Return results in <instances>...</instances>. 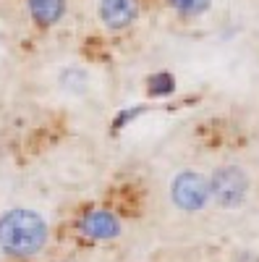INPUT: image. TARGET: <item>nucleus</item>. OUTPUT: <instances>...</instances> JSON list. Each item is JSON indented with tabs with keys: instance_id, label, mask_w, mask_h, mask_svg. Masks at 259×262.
Masks as SVG:
<instances>
[{
	"instance_id": "1",
	"label": "nucleus",
	"mask_w": 259,
	"mask_h": 262,
	"mask_svg": "<svg viewBox=\"0 0 259 262\" xmlns=\"http://www.w3.org/2000/svg\"><path fill=\"white\" fill-rule=\"evenodd\" d=\"M50 226L37 210L11 207L0 215V252L11 259H32L45 252Z\"/></svg>"
},
{
	"instance_id": "2",
	"label": "nucleus",
	"mask_w": 259,
	"mask_h": 262,
	"mask_svg": "<svg viewBox=\"0 0 259 262\" xmlns=\"http://www.w3.org/2000/svg\"><path fill=\"white\" fill-rule=\"evenodd\" d=\"M251 191V179L241 165H220L209 176V202L223 210H239L246 205Z\"/></svg>"
},
{
	"instance_id": "3",
	"label": "nucleus",
	"mask_w": 259,
	"mask_h": 262,
	"mask_svg": "<svg viewBox=\"0 0 259 262\" xmlns=\"http://www.w3.org/2000/svg\"><path fill=\"white\" fill-rule=\"evenodd\" d=\"M170 202L181 212H202L209 205V179L197 170H181L170 181Z\"/></svg>"
},
{
	"instance_id": "4",
	"label": "nucleus",
	"mask_w": 259,
	"mask_h": 262,
	"mask_svg": "<svg viewBox=\"0 0 259 262\" xmlns=\"http://www.w3.org/2000/svg\"><path fill=\"white\" fill-rule=\"evenodd\" d=\"M76 231L86 242H113L123 233V221L113 210L92 207L76 221Z\"/></svg>"
},
{
	"instance_id": "5",
	"label": "nucleus",
	"mask_w": 259,
	"mask_h": 262,
	"mask_svg": "<svg viewBox=\"0 0 259 262\" xmlns=\"http://www.w3.org/2000/svg\"><path fill=\"white\" fill-rule=\"evenodd\" d=\"M97 16L105 29L123 32L134 27V21L139 18V0H100Z\"/></svg>"
},
{
	"instance_id": "6",
	"label": "nucleus",
	"mask_w": 259,
	"mask_h": 262,
	"mask_svg": "<svg viewBox=\"0 0 259 262\" xmlns=\"http://www.w3.org/2000/svg\"><path fill=\"white\" fill-rule=\"evenodd\" d=\"M32 24L39 29L58 27L68 11V0H24Z\"/></svg>"
},
{
	"instance_id": "7",
	"label": "nucleus",
	"mask_w": 259,
	"mask_h": 262,
	"mask_svg": "<svg viewBox=\"0 0 259 262\" xmlns=\"http://www.w3.org/2000/svg\"><path fill=\"white\" fill-rule=\"evenodd\" d=\"M176 92V79L168 71H160V74H152L147 79V95L149 97H170Z\"/></svg>"
},
{
	"instance_id": "8",
	"label": "nucleus",
	"mask_w": 259,
	"mask_h": 262,
	"mask_svg": "<svg viewBox=\"0 0 259 262\" xmlns=\"http://www.w3.org/2000/svg\"><path fill=\"white\" fill-rule=\"evenodd\" d=\"M168 6L181 16L197 18V16H204L212 8V0H168Z\"/></svg>"
},
{
	"instance_id": "9",
	"label": "nucleus",
	"mask_w": 259,
	"mask_h": 262,
	"mask_svg": "<svg viewBox=\"0 0 259 262\" xmlns=\"http://www.w3.org/2000/svg\"><path fill=\"white\" fill-rule=\"evenodd\" d=\"M60 84L66 86V90H71V92H81L86 86V74L81 69H66L60 74Z\"/></svg>"
},
{
	"instance_id": "10",
	"label": "nucleus",
	"mask_w": 259,
	"mask_h": 262,
	"mask_svg": "<svg viewBox=\"0 0 259 262\" xmlns=\"http://www.w3.org/2000/svg\"><path fill=\"white\" fill-rule=\"evenodd\" d=\"M144 111H147L144 105H136V107H128V111H121V113H118V118L113 121V128H115V131H118V128H123L126 123H131V121H134L136 116H142Z\"/></svg>"
}]
</instances>
